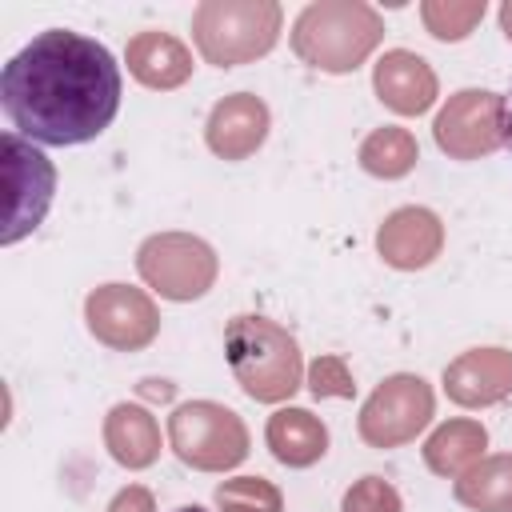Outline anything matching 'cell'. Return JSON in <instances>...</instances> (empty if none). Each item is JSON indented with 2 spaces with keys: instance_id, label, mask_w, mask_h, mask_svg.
Instances as JSON below:
<instances>
[{
  "instance_id": "6da1fadb",
  "label": "cell",
  "mask_w": 512,
  "mask_h": 512,
  "mask_svg": "<svg viewBox=\"0 0 512 512\" xmlns=\"http://www.w3.org/2000/svg\"><path fill=\"white\" fill-rule=\"evenodd\" d=\"M0 104L32 144H88L120 112V64L100 40L48 28L4 64Z\"/></svg>"
},
{
  "instance_id": "7a4b0ae2",
  "label": "cell",
  "mask_w": 512,
  "mask_h": 512,
  "mask_svg": "<svg viewBox=\"0 0 512 512\" xmlns=\"http://www.w3.org/2000/svg\"><path fill=\"white\" fill-rule=\"evenodd\" d=\"M224 360L240 392L256 404H284L304 388V352L296 336L256 312L232 316L224 328Z\"/></svg>"
},
{
  "instance_id": "3957f363",
  "label": "cell",
  "mask_w": 512,
  "mask_h": 512,
  "mask_svg": "<svg viewBox=\"0 0 512 512\" xmlns=\"http://www.w3.org/2000/svg\"><path fill=\"white\" fill-rule=\"evenodd\" d=\"M384 40V16L368 0H312L292 20V52L328 76L356 72Z\"/></svg>"
},
{
  "instance_id": "277c9868",
  "label": "cell",
  "mask_w": 512,
  "mask_h": 512,
  "mask_svg": "<svg viewBox=\"0 0 512 512\" xmlns=\"http://www.w3.org/2000/svg\"><path fill=\"white\" fill-rule=\"evenodd\" d=\"M284 8L276 0H200L192 8V44L212 68H240L276 48Z\"/></svg>"
},
{
  "instance_id": "5b68a950",
  "label": "cell",
  "mask_w": 512,
  "mask_h": 512,
  "mask_svg": "<svg viewBox=\"0 0 512 512\" xmlns=\"http://www.w3.org/2000/svg\"><path fill=\"white\" fill-rule=\"evenodd\" d=\"M168 448L192 472H232L248 460L252 432L228 404L188 400L168 412Z\"/></svg>"
},
{
  "instance_id": "8992f818",
  "label": "cell",
  "mask_w": 512,
  "mask_h": 512,
  "mask_svg": "<svg viewBox=\"0 0 512 512\" xmlns=\"http://www.w3.org/2000/svg\"><path fill=\"white\" fill-rule=\"evenodd\" d=\"M0 244L32 236L56 196V164L20 132L0 136Z\"/></svg>"
},
{
  "instance_id": "52a82bcc",
  "label": "cell",
  "mask_w": 512,
  "mask_h": 512,
  "mask_svg": "<svg viewBox=\"0 0 512 512\" xmlns=\"http://www.w3.org/2000/svg\"><path fill=\"white\" fill-rule=\"evenodd\" d=\"M136 272L160 300L192 304L216 288L220 256L196 232H152L136 248Z\"/></svg>"
},
{
  "instance_id": "ba28073f",
  "label": "cell",
  "mask_w": 512,
  "mask_h": 512,
  "mask_svg": "<svg viewBox=\"0 0 512 512\" xmlns=\"http://www.w3.org/2000/svg\"><path fill=\"white\" fill-rule=\"evenodd\" d=\"M436 416V392L420 372H392L384 376L368 400L360 404L356 432L368 448H404L412 444Z\"/></svg>"
},
{
  "instance_id": "9c48e42d",
  "label": "cell",
  "mask_w": 512,
  "mask_h": 512,
  "mask_svg": "<svg viewBox=\"0 0 512 512\" xmlns=\"http://www.w3.org/2000/svg\"><path fill=\"white\" fill-rule=\"evenodd\" d=\"M512 136L508 104L492 88H460L452 92L432 120V140L448 160H484L500 152Z\"/></svg>"
},
{
  "instance_id": "30bf717a",
  "label": "cell",
  "mask_w": 512,
  "mask_h": 512,
  "mask_svg": "<svg viewBox=\"0 0 512 512\" xmlns=\"http://www.w3.org/2000/svg\"><path fill=\"white\" fill-rule=\"evenodd\" d=\"M84 328L112 352H140L160 336V308L148 288L108 280L84 296Z\"/></svg>"
},
{
  "instance_id": "8fae6325",
  "label": "cell",
  "mask_w": 512,
  "mask_h": 512,
  "mask_svg": "<svg viewBox=\"0 0 512 512\" xmlns=\"http://www.w3.org/2000/svg\"><path fill=\"white\" fill-rule=\"evenodd\" d=\"M444 252V220L424 204L392 208L376 228V256L396 272H420Z\"/></svg>"
},
{
  "instance_id": "7c38bea8",
  "label": "cell",
  "mask_w": 512,
  "mask_h": 512,
  "mask_svg": "<svg viewBox=\"0 0 512 512\" xmlns=\"http://www.w3.org/2000/svg\"><path fill=\"white\" fill-rule=\"evenodd\" d=\"M272 132V112L264 104V96L256 92H228L212 104L208 120H204V144L212 156L220 160H248L264 148Z\"/></svg>"
},
{
  "instance_id": "4fadbf2b",
  "label": "cell",
  "mask_w": 512,
  "mask_h": 512,
  "mask_svg": "<svg viewBox=\"0 0 512 512\" xmlns=\"http://www.w3.org/2000/svg\"><path fill=\"white\" fill-rule=\"evenodd\" d=\"M440 388L456 408H492L512 396V348L484 344L444 364Z\"/></svg>"
},
{
  "instance_id": "5bb4252c",
  "label": "cell",
  "mask_w": 512,
  "mask_h": 512,
  "mask_svg": "<svg viewBox=\"0 0 512 512\" xmlns=\"http://www.w3.org/2000/svg\"><path fill=\"white\" fill-rule=\"evenodd\" d=\"M372 92L396 116H424L440 100V80L420 52L388 48L372 64Z\"/></svg>"
},
{
  "instance_id": "9a60e30c",
  "label": "cell",
  "mask_w": 512,
  "mask_h": 512,
  "mask_svg": "<svg viewBox=\"0 0 512 512\" xmlns=\"http://www.w3.org/2000/svg\"><path fill=\"white\" fill-rule=\"evenodd\" d=\"M124 64H128V76L140 84V88H152V92H172L180 84L192 80V48L164 32V28H144L136 32L128 44H124Z\"/></svg>"
},
{
  "instance_id": "2e32d148",
  "label": "cell",
  "mask_w": 512,
  "mask_h": 512,
  "mask_svg": "<svg viewBox=\"0 0 512 512\" xmlns=\"http://www.w3.org/2000/svg\"><path fill=\"white\" fill-rule=\"evenodd\" d=\"M104 448L108 456L128 468V472H144L160 460V424L152 416L148 404H136V400H120L108 408L104 416Z\"/></svg>"
},
{
  "instance_id": "e0dca14e",
  "label": "cell",
  "mask_w": 512,
  "mask_h": 512,
  "mask_svg": "<svg viewBox=\"0 0 512 512\" xmlns=\"http://www.w3.org/2000/svg\"><path fill=\"white\" fill-rule=\"evenodd\" d=\"M264 444L284 468H312L328 456V424L300 404H280L264 424Z\"/></svg>"
},
{
  "instance_id": "ac0fdd59",
  "label": "cell",
  "mask_w": 512,
  "mask_h": 512,
  "mask_svg": "<svg viewBox=\"0 0 512 512\" xmlns=\"http://www.w3.org/2000/svg\"><path fill=\"white\" fill-rule=\"evenodd\" d=\"M424 468L432 476H444V480H456L464 476L472 464H480L488 456V428L472 416H456V420H444L428 432L424 448Z\"/></svg>"
},
{
  "instance_id": "d6986e66",
  "label": "cell",
  "mask_w": 512,
  "mask_h": 512,
  "mask_svg": "<svg viewBox=\"0 0 512 512\" xmlns=\"http://www.w3.org/2000/svg\"><path fill=\"white\" fill-rule=\"evenodd\" d=\"M456 504L468 512H512V452H492L452 480Z\"/></svg>"
},
{
  "instance_id": "ffe728a7",
  "label": "cell",
  "mask_w": 512,
  "mask_h": 512,
  "mask_svg": "<svg viewBox=\"0 0 512 512\" xmlns=\"http://www.w3.org/2000/svg\"><path fill=\"white\" fill-rule=\"evenodd\" d=\"M356 160H360V168H364L368 176H376V180H404V176L416 168V160H420V144H416V136H412L408 128H400V124H380V128H372V132L360 140Z\"/></svg>"
},
{
  "instance_id": "44dd1931",
  "label": "cell",
  "mask_w": 512,
  "mask_h": 512,
  "mask_svg": "<svg viewBox=\"0 0 512 512\" xmlns=\"http://www.w3.org/2000/svg\"><path fill=\"white\" fill-rule=\"evenodd\" d=\"M484 0H420V24L440 44H460L484 20Z\"/></svg>"
},
{
  "instance_id": "7402d4cb",
  "label": "cell",
  "mask_w": 512,
  "mask_h": 512,
  "mask_svg": "<svg viewBox=\"0 0 512 512\" xmlns=\"http://www.w3.org/2000/svg\"><path fill=\"white\" fill-rule=\"evenodd\" d=\"M220 512H284V492L268 476H232L212 492Z\"/></svg>"
},
{
  "instance_id": "603a6c76",
  "label": "cell",
  "mask_w": 512,
  "mask_h": 512,
  "mask_svg": "<svg viewBox=\"0 0 512 512\" xmlns=\"http://www.w3.org/2000/svg\"><path fill=\"white\" fill-rule=\"evenodd\" d=\"M304 388L316 396V400H348L356 396V380L348 372V360L336 356V352H324L308 364L304 372Z\"/></svg>"
},
{
  "instance_id": "cb8c5ba5",
  "label": "cell",
  "mask_w": 512,
  "mask_h": 512,
  "mask_svg": "<svg viewBox=\"0 0 512 512\" xmlns=\"http://www.w3.org/2000/svg\"><path fill=\"white\" fill-rule=\"evenodd\" d=\"M340 512H404V500L392 480L384 476H360L344 488Z\"/></svg>"
},
{
  "instance_id": "d4e9b609",
  "label": "cell",
  "mask_w": 512,
  "mask_h": 512,
  "mask_svg": "<svg viewBox=\"0 0 512 512\" xmlns=\"http://www.w3.org/2000/svg\"><path fill=\"white\" fill-rule=\"evenodd\" d=\"M104 512H156V496H152V488H144V484H124V488L108 500Z\"/></svg>"
},
{
  "instance_id": "484cf974",
  "label": "cell",
  "mask_w": 512,
  "mask_h": 512,
  "mask_svg": "<svg viewBox=\"0 0 512 512\" xmlns=\"http://www.w3.org/2000/svg\"><path fill=\"white\" fill-rule=\"evenodd\" d=\"M496 20H500V32L512 40V0H504L500 4V12H496Z\"/></svg>"
},
{
  "instance_id": "4316f807",
  "label": "cell",
  "mask_w": 512,
  "mask_h": 512,
  "mask_svg": "<svg viewBox=\"0 0 512 512\" xmlns=\"http://www.w3.org/2000/svg\"><path fill=\"white\" fill-rule=\"evenodd\" d=\"M172 512H208V508H200V504H180V508H172Z\"/></svg>"
}]
</instances>
